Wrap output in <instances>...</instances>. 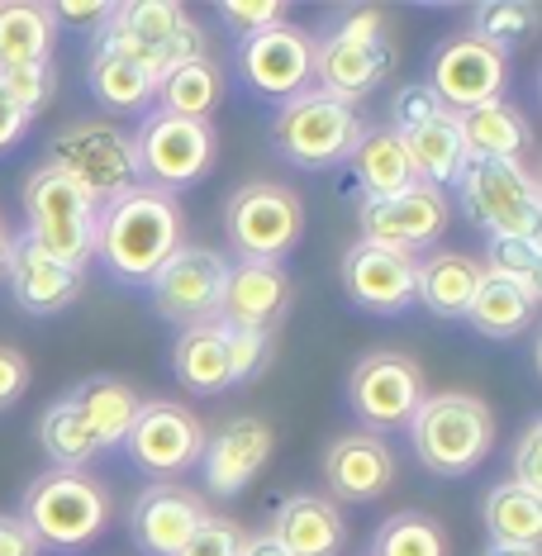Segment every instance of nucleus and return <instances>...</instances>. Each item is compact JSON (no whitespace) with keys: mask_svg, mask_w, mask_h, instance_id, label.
<instances>
[{"mask_svg":"<svg viewBox=\"0 0 542 556\" xmlns=\"http://www.w3.org/2000/svg\"><path fill=\"white\" fill-rule=\"evenodd\" d=\"M181 200L157 186H134L96 214V262L124 286H148L153 271L186 243Z\"/></svg>","mask_w":542,"mask_h":556,"instance_id":"f257e3e1","label":"nucleus"},{"mask_svg":"<svg viewBox=\"0 0 542 556\" xmlns=\"http://www.w3.org/2000/svg\"><path fill=\"white\" fill-rule=\"evenodd\" d=\"M390 72H395V43H390V24L381 10H338L314 34V86L324 96L357 110L390 81Z\"/></svg>","mask_w":542,"mask_h":556,"instance_id":"f03ea898","label":"nucleus"},{"mask_svg":"<svg viewBox=\"0 0 542 556\" xmlns=\"http://www.w3.org/2000/svg\"><path fill=\"white\" fill-rule=\"evenodd\" d=\"M405 428L414 442V457L443 480L471 476L495 452V414H490L481 395H466V390L424 395V404L414 409Z\"/></svg>","mask_w":542,"mask_h":556,"instance_id":"7ed1b4c3","label":"nucleus"},{"mask_svg":"<svg viewBox=\"0 0 542 556\" xmlns=\"http://www.w3.org/2000/svg\"><path fill=\"white\" fill-rule=\"evenodd\" d=\"M24 233L34 248H43L48 257H58L62 267L86 271V262H96V214L100 205L86 186H77L67 172L39 162L24 176Z\"/></svg>","mask_w":542,"mask_h":556,"instance_id":"20e7f679","label":"nucleus"},{"mask_svg":"<svg viewBox=\"0 0 542 556\" xmlns=\"http://www.w3.org/2000/svg\"><path fill=\"white\" fill-rule=\"evenodd\" d=\"M367 124L352 105L324 96L319 86L291 96L286 105H276L272 119V148L276 157H286L300 172H333L357 153Z\"/></svg>","mask_w":542,"mask_h":556,"instance_id":"39448f33","label":"nucleus"},{"mask_svg":"<svg viewBox=\"0 0 542 556\" xmlns=\"http://www.w3.org/2000/svg\"><path fill=\"white\" fill-rule=\"evenodd\" d=\"M110 490L86 471H43L29 480L20 504V518L39 547L48 552H81L86 542H96L110 523Z\"/></svg>","mask_w":542,"mask_h":556,"instance_id":"423d86ee","label":"nucleus"},{"mask_svg":"<svg viewBox=\"0 0 542 556\" xmlns=\"http://www.w3.org/2000/svg\"><path fill=\"white\" fill-rule=\"evenodd\" d=\"M96 43L143 62L153 77L181 67L191 58H205L210 48L205 29L176 0H124V5H110L105 24L96 29Z\"/></svg>","mask_w":542,"mask_h":556,"instance_id":"0eeeda50","label":"nucleus"},{"mask_svg":"<svg viewBox=\"0 0 542 556\" xmlns=\"http://www.w3.org/2000/svg\"><path fill=\"white\" fill-rule=\"evenodd\" d=\"M462 214L490 238H538L542 224V186L528 162H486L466 157L457 172Z\"/></svg>","mask_w":542,"mask_h":556,"instance_id":"6e6552de","label":"nucleus"},{"mask_svg":"<svg viewBox=\"0 0 542 556\" xmlns=\"http://www.w3.org/2000/svg\"><path fill=\"white\" fill-rule=\"evenodd\" d=\"M224 238L238 262L281 267L305 238V200L281 181H248L224 200Z\"/></svg>","mask_w":542,"mask_h":556,"instance_id":"1a4fd4ad","label":"nucleus"},{"mask_svg":"<svg viewBox=\"0 0 542 556\" xmlns=\"http://www.w3.org/2000/svg\"><path fill=\"white\" fill-rule=\"evenodd\" d=\"M48 167L67 172L77 186L91 191L96 205L115 200L134 186H143L138 176V153H134V134L119 129L115 119H72L48 138Z\"/></svg>","mask_w":542,"mask_h":556,"instance_id":"9d476101","label":"nucleus"},{"mask_svg":"<svg viewBox=\"0 0 542 556\" xmlns=\"http://www.w3.org/2000/svg\"><path fill=\"white\" fill-rule=\"evenodd\" d=\"M134 153H138L143 186H157V191L176 195L210 176L214 157H219V134L205 119H181V115H167V110H148L134 134Z\"/></svg>","mask_w":542,"mask_h":556,"instance_id":"9b49d317","label":"nucleus"},{"mask_svg":"<svg viewBox=\"0 0 542 556\" xmlns=\"http://www.w3.org/2000/svg\"><path fill=\"white\" fill-rule=\"evenodd\" d=\"M124 452L143 476H153V485H176L181 476H191L205 452V424L176 400H143L138 419L124 438Z\"/></svg>","mask_w":542,"mask_h":556,"instance_id":"f8f14e48","label":"nucleus"},{"mask_svg":"<svg viewBox=\"0 0 542 556\" xmlns=\"http://www.w3.org/2000/svg\"><path fill=\"white\" fill-rule=\"evenodd\" d=\"M424 366L409 352H367L348 376V404L367 433H395L414 419V409L424 404Z\"/></svg>","mask_w":542,"mask_h":556,"instance_id":"ddd939ff","label":"nucleus"},{"mask_svg":"<svg viewBox=\"0 0 542 556\" xmlns=\"http://www.w3.org/2000/svg\"><path fill=\"white\" fill-rule=\"evenodd\" d=\"M224 276H229V257L200 243H181L167 262L153 271L148 281V300L167 324H205L219 314V295H224Z\"/></svg>","mask_w":542,"mask_h":556,"instance_id":"4468645a","label":"nucleus"},{"mask_svg":"<svg viewBox=\"0 0 542 556\" xmlns=\"http://www.w3.org/2000/svg\"><path fill=\"white\" fill-rule=\"evenodd\" d=\"M238 81L252 96L286 105L291 96L314 86V34L300 24H272V29L238 39Z\"/></svg>","mask_w":542,"mask_h":556,"instance_id":"2eb2a0df","label":"nucleus"},{"mask_svg":"<svg viewBox=\"0 0 542 556\" xmlns=\"http://www.w3.org/2000/svg\"><path fill=\"white\" fill-rule=\"evenodd\" d=\"M357 224H362V238H367V243L400 248V252L424 257V252L448 233L452 210H448V195L438 191V186L414 181L409 191H400V195L357 200Z\"/></svg>","mask_w":542,"mask_h":556,"instance_id":"dca6fc26","label":"nucleus"},{"mask_svg":"<svg viewBox=\"0 0 542 556\" xmlns=\"http://www.w3.org/2000/svg\"><path fill=\"white\" fill-rule=\"evenodd\" d=\"M424 86L443 100V110L462 115V110L504 96V86H509V58L495 53L481 39H471V34H452V39L438 43Z\"/></svg>","mask_w":542,"mask_h":556,"instance_id":"f3484780","label":"nucleus"},{"mask_svg":"<svg viewBox=\"0 0 542 556\" xmlns=\"http://www.w3.org/2000/svg\"><path fill=\"white\" fill-rule=\"evenodd\" d=\"M414 267L419 257L414 252H400V248H381V243H367L357 238L348 252H343V290L357 309L367 314H405L414 305Z\"/></svg>","mask_w":542,"mask_h":556,"instance_id":"a211bd4d","label":"nucleus"},{"mask_svg":"<svg viewBox=\"0 0 542 556\" xmlns=\"http://www.w3.org/2000/svg\"><path fill=\"white\" fill-rule=\"evenodd\" d=\"M272 452H276L272 424L257 419V414H238L219 433H205V452H200L196 471L214 495H243L252 480L262 476Z\"/></svg>","mask_w":542,"mask_h":556,"instance_id":"6ab92c4d","label":"nucleus"},{"mask_svg":"<svg viewBox=\"0 0 542 556\" xmlns=\"http://www.w3.org/2000/svg\"><path fill=\"white\" fill-rule=\"evenodd\" d=\"M81 276L62 267L58 257H48L43 248L29 243V233H10V252H5V286L15 295V305L24 314H39V319H53V314L72 309L81 295Z\"/></svg>","mask_w":542,"mask_h":556,"instance_id":"aec40b11","label":"nucleus"},{"mask_svg":"<svg viewBox=\"0 0 542 556\" xmlns=\"http://www.w3.org/2000/svg\"><path fill=\"white\" fill-rule=\"evenodd\" d=\"M210 518L205 500L186 485H148L129 509V538L143 556H176Z\"/></svg>","mask_w":542,"mask_h":556,"instance_id":"412c9836","label":"nucleus"},{"mask_svg":"<svg viewBox=\"0 0 542 556\" xmlns=\"http://www.w3.org/2000/svg\"><path fill=\"white\" fill-rule=\"evenodd\" d=\"M291 314V276L286 267H262V262H229L219 295V319L224 328H257L276 333L281 319Z\"/></svg>","mask_w":542,"mask_h":556,"instance_id":"4be33fe9","label":"nucleus"},{"mask_svg":"<svg viewBox=\"0 0 542 556\" xmlns=\"http://www.w3.org/2000/svg\"><path fill=\"white\" fill-rule=\"evenodd\" d=\"M395 480V452L376 433H338L324 447V485L343 504H371L381 500Z\"/></svg>","mask_w":542,"mask_h":556,"instance_id":"5701e85b","label":"nucleus"},{"mask_svg":"<svg viewBox=\"0 0 542 556\" xmlns=\"http://www.w3.org/2000/svg\"><path fill=\"white\" fill-rule=\"evenodd\" d=\"M272 538L286 547V556H343L348 547V523L343 509L324 495L295 490L276 504Z\"/></svg>","mask_w":542,"mask_h":556,"instance_id":"b1692460","label":"nucleus"},{"mask_svg":"<svg viewBox=\"0 0 542 556\" xmlns=\"http://www.w3.org/2000/svg\"><path fill=\"white\" fill-rule=\"evenodd\" d=\"M481 257L466 252H424L414 267V305H424L433 319H466L481 286Z\"/></svg>","mask_w":542,"mask_h":556,"instance_id":"393cba45","label":"nucleus"},{"mask_svg":"<svg viewBox=\"0 0 542 556\" xmlns=\"http://www.w3.org/2000/svg\"><path fill=\"white\" fill-rule=\"evenodd\" d=\"M457 134L466 157H486V162H524V153L533 148V124L519 105L509 100H486L457 115Z\"/></svg>","mask_w":542,"mask_h":556,"instance_id":"a878e982","label":"nucleus"},{"mask_svg":"<svg viewBox=\"0 0 542 556\" xmlns=\"http://www.w3.org/2000/svg\"><path fill=\"white\" fill-rule=\"evenodd\" d=\"M67 395H72V404H77L81 424L91 428L100 452L124 447L138 409H143V395H138L124 376H86V381L77 390H67Z\"/></svg>","mask_w":542,"mask_h":556,"instance_id":"bb28decb","label":"nucleus"},{"mask_svg":"<svg viewBox=\"0 0 542 556\" xmlns=\"http://www.w3.org/2000/svg\"><path fill=\"white\" fill-rule=\"evenodd\" d=\"M172 371L191 395H224V390H234V381H229V328L219 319L181 328V338H176V348H172Z\"/></svg>","mask_w":542,"mask_h":556,"instance_id":"cd10ccee","label":"nucleus"},{"mask_svg":"<svg viewBox=\"0 0 542 556\" xmlns=\"http://www.w3.org/2000/svg\"><path fill=\"white\" fill-rule=\"evenodd\" d=\"M86 86H91L96 105L115 110V115H148L157 96V77L143 62L115 53L105 43H91V62H86Z\"/></svg>","mask_w":542,"mask_h":556,"instance_id":"c85d7f7f","label":"nucleus"},{"mask_svg":"<svg viewBox=\"0 0 542 556\" xmlns=\"http://www.w3.org/2000/svg\"><path fill=\"white\" fill-rule=\"evenodd\" d=\"M538 319V290H524L504 276H481L476 286V300L466 309V324L476 328L490 343H509V338H524Z\"/></svg>","mask_w":542,"mask_h":556,"instance_id":"c756f323","label":"nucleus"},{"mask_svg":"<svg viewBox=\"0 0 542 556\" xmlns=\"http://www.w3.org/2000/svg\"><path fill=\"white\" fill-rule=\"evenodd\" d=\"M400 143H405L409 153V167L419 176L424 186H452L466 162V148H462V134H457V115L452 110H438L433 119L414 124L409 134H400Z\"/></svg>","mask_w":542,"mask_h":556,"instance_id":"7c9ffc66","label":"nucleus"},{"mask_svg":"<svg viewBox=\"0 0 542 556\" xmlns=\"http://www.w3.org/2000/svg\"><path fill=\"white\" fill-rule=\"evenodd\" d=\"M348 162H352V176H357V186H362V200L400 195L419 181L414 167H409V153H405V143H400V134L386 129V124L362 134L357 153H352Z\"/></svg>","mask_w":542,"mask_h":556,"instance_id":"2f4dec72","label":"nucleus"},{"mask_svg":"<svg viewBox=\"0 0 542 556\" xmlns=\"http://www.w3.org/2000/svg\"><path fill=\"white\" fill-rule=\"evenodd\" d=\"M219 100H224V67L205 53V58H191V62H181V67L162 72L153 110H167V115L210 124V115L219 110Z\"/></svg>","mask_w":542,"mask_h":556,"instance_id":"473e14b6","label":"nucleus"},{"mask_svg":"<svg viewBox=\"0 0 542 556\" xmlns=\"http://www.w3.org/2000/svg\"><path fill=\"white\" fill-rule=\"evenodd\" d=\"M481 523L490 533V547H538L542 542V495L519 490L514 480L486 490Z\"/></svg>","mask_w":542,"mask_h":556,"instance_id":"72a5a7b5","label":"nucleus"},{"mask_svg":"<svg viewBox=\"0 0 542 556\" xmlns=\"http://www.w3.org/2000/svg\"><path fill=\"white\" fill-rule=\"evenodd\" d=\"M58 24L48 5L34 0H5L0 5V67H29V62H53Z\"/></svg>","mask_w":542,"mask_h":556,"instance_id":"f704fd0d","label":"nucleus"},{"mask_svg":"<svg viewBox=\"0 0 542 556\" xmlns=\"http://www.w3.org/2000/svg\"><path fill=\"white\" fill-rule=\"evenodd\" d=\"M39 442H43L48 462H53V471H81L91 457H100L91 428L81 424V414H77V404H72V395H62V400H53L43 409Z\"/></svg>","mask_w":542,"mask_h":556,"instance_id":"c9c22d12","label":"nucleus"},{"mask_svg":"<svg viewBox=\"0 0 542 556\" xmlns=\"http://www.w3.org/2000/svg\"><path fill=\"white\" fill-rule=\"evenodd\" d=\"M538 20H542V5H533V0H486V5L471 10V39H481L495 53L509 58L519 43L533 39Z\"/></svg>","mask_w":542,"mask_h":556,"instance_id":"e433bc0d","label":"nucleus"},{"mask_svg":"<svg viewBox=\"0 0 542 556\" xmlns=\"http://www.w3.org/2000/svg\"><path fill=\"white\" fill-rule=\"evenodd\" d=\"M371 556H452V542L438 518H428L419 509H400L376 528Z\"/></svg>","mask_w":542,"mask_h":556,"instance_id":"4c0bfd02","label":"nucleus"},{"mask_svg":"<svg viewBox=\"0 0 542 556\" xmlns=\"http://www.w3.org/2000/svg\"><path fill=\"white\" fill-rule=\"evenodd\" d=\"M481 271L504 276V281L542 295V243L538 238H490Z\"/></svg>","mask_w":542,"mask_h":556,"instance_id":"58836bf2","label":"nucleus"},{"mask_svg":"<svg viewBox=\"0 0 542 556\" xmlns=\"http://www.w3.org/2000/svg\"><path fill=\"white\" fill-rule=\"evenodd\" d=\"M0 86H5V96L15 100L24 115H39V110L53 100L58 91V77H53V62H29V67H0Z\"/></svg>","mask_w":542,"mask_h":556,"instance_id":"ea45409f","label":"nucleus"},{"mask_svg":"<svg viewBox=\"0 0 542 556\" xmlns=\"http://www.w3.org/2000/svg\"><path fill=\"white\" fill-rule=\"evenodd\" d=\"M276 352V333H257V328H229V381L248 386L267 371Z\"/></svg>","mask_w":542,"mask_h":556,"instance_id":"a19ab883","label":"nucleus"},{"mask_svg":"<svg viewBox=\"0 0 542 556\" xmlns=\"http://www.w3.org/2000/svg\"><path fill=\"white\" fill-rule=\"evenodd\" d=\"M286 15H291V10H286L281 0H229V5H219V20L243 34V39L272 29V24H286Z\"/></svg>","mask_w":542,"mask_h":556,"instance_id":"79ce46f5","label":"nucleus"},{"mask_svg":"<svg viewBox=\"0 0 542 556\" xmlns=\"http://www.w3.org/2000/svg\"><path fill=\"white\" fill-rule=\"evenodd\" d=\"M438 110H443V100H438L433 91H428L424 81H409V86H400V91H395V100H390V124H386V129L409 134L414 124L433 119Z\"/></svg>","mask_w":542,"mask_h":556,"instance_id":"37998d69","label":"nucleus"},{"mask_svg":"<svg viewBox=\"0 0 542 556\" xmlns=\"http://www.w3.org/2000/svg\"><path fill=\"white\" fill-rule=\"evenodd\" d=\"M238 542H243V528H238L234 518H214L210 514L176 556H238Z\"/></svg>","mask_w":542,"mask_h":556,"instance_id":"c03bdc74","label":"nucleus"},{"mask_svg":"<svg viewBox=\"0 0 542 556\" xmlns=\"http://www.w3.org/2000/svg\"><path fill=\"white\" fill-rule=\"evenodd\" d=\"M514 485L542 495V419H528L514 442Z\"/></svg>","mask_w":542,"mask_h":556,"instance_id":"a18cd8bd","label":"nucleus"},{"mask_svg":"<svg viewBox=\"0 0 542 556\" xmlns=\"http://www.w3.org/2000/svg\"><path fill=\"white\" fill-rule=\"evenodd\" d=\"M29 381H34V366H29V357H24L20 348L0 343V414H5L10 404H20V400H24V390H29Z\"/></svg>","mask_w":542,"mask_h":556,"instance_id":"49530a36","label":"nucleus"},{"mask_svg":"<svg viewBox=\"0 0 542 556\" xmlns=\"http://www.w3.org/2000/svg\"><path fill=\"white\" fill-rule=\"evenodd\" d=\"M39 538L24 528L20 514H0V556H39Z\"/></svg>","mask_w":542,"mask_h":556,"instance_id":"de8ad7c7","label":"nucleus"},{"mask_svg":"<svg viewBox=\"0 0 542 556\" xmlns=\"http://www.w3.org/2000/svg\"><path fill=\"white\" fill-rule=\"evenodd\" d=\"M29 115L15 105V100L5 96V86H0V153H10V148L24 143V134H29Z\"/></svg>","mask_w":542,"mask_h":556,"instance_id":"09e8293b","label":"nucleus"},{"mask_svg":"<svg viewBox=\"0 0 542 556\" xmlns=\"http://www.w3.org/2000/svg\"><path fill=\"white\" fill-rule=\"evenodd\" d=\"M48 15H53V24L58 20H67V24H81V29H100L105 24V15H110V5H100V0H86V5H48Z\"/></svg>","mask_w":542,"mask_h":556,"instance_id":"8fccbe9b","label":"nucleus"},{"mask_svg":"<svg viewBox=\"0 0 542 556\" xmlns=\"http://www.w3.org/2000/svg\"><path fill=\"white\" fill-rule=\"evenodd\" d=\"M238 556H286V547L272 533H243V542H238Z\"/></svg>","mask_w":542,"mask_h":556,"instance_id":"3c124183","label":"nucleus"},{"mask_svg":"<svg viewBox=\"0 0 542 556\" xmlns=\"http://www.w3.org/2000/svg\"><path fill=\"white\" fill-rule=\"evenodd\" d=\"M481 556H542L538 547H486Z\"/></svg>","mask_w":542,"mask_h":556,"instance_id":"603ef678","label":"nucleus"},{"mask_svg":"<svg viewBox=\"0 0 542 556\" xmlns=\"http://www.w3.org/2000/svg\"><path fill=\"white\" fill-rule=\"evenodd\" d=\"M5 252H10V224L0 219V281H5Z\"/></svg>","mask_w":542,"mask_h":556,"instance_id":"864d4df0","label":"nucleus"}]
</instances>
